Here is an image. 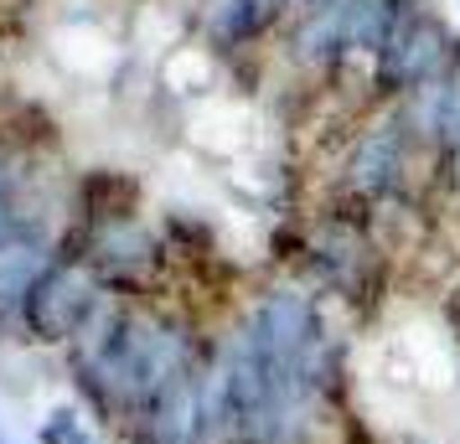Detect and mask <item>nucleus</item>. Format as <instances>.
<instances>
[{
	"instance_id": "7ed1b4c3",
	"label": "nucleus",
	"mask_w": 460,
	"mask_h": 444,
	"mask_svg": "<svg viewBox=\"0 0 460 444\" xmlns=\"http://www.w3.org/2000/svg\"><path fill=\"white\" fill-rule=\"evenodd\" d=\"M414 150H419V140L409 135V125H403V109L367 119L362 135L352 140V150H347V161H341V176H336V207L377 212L383 202H394L398 191L409 187Z\"/></svg>"
},
{
	"instance_id": "0eeeda50",
	"label": "nucleus",
	"mask_w": 460,
	"mask_h": 444,
	"mask_svg": "<svg viewBox=\"0 0 460 444\" xmlns=\"http://www.w3.org/2000/svg\"><path fill=\"white\" fill-rule=\"evenodd\" d=\"M290 52H295V63L315 67V73H332L347 57V37H341L336 5L332 11H305V22L295 26V37H290Z\"/></svg>"
},
{
	"instance_id": "f8f14e48",
	"label": "nucleus",
	"mask_w": 460,
	"mask_h": 444,
	"mask_svg": "<svg viewBox=\"0 0 460 444\" xmlns=\"http://www.w3.org/2000/svg\"><path fill=\"white\" fill-rule=\"evenodd\" d=\"M0 444H16V440H11V434H0Z\"/></svg>"
},
{
	"instance_id": "1a4fd4ad",
	"label": "nucleus",
	"mask_w": 460,
	"mask_h": 444,
	"mask_svg": "<svg viewBox=\"0 0 460 444\" xmlns=\"http://www.w3.org/2000/svg\"><path fill=\"white\" fill-rule=\"evenodd\" d=\"M259 22H264V5L259 0H212L208 5V26L223 47H243L259 31Z\"/></svg>"
},
{
	"instance_id": "9d476101",
	"label": "nucleus",
	"mask_w": 460,
	"mask_h": 444,
	"mask_svg": "<svg viewBox=\"0 0 460 444\" xmlns=\"http://www.w3.org/2000/svg\"><path fill=\"white\" fill-rule=\"evenodd\" d=\"M445 176H450V187L460 191V150H456V155H445Z\"/></svg>"
},
{
	"instance_id": "f257e3e1",
	"label": "nucleus",
	"mask_w": 460,
	"mask_h": 444,
	"mask_svg": "<svg viewBox=\"0 0 460 444\" xmlns=\"http://www.w3.org/2000/svg\"><path fill=\"white\" fill-rule=\"evenodd\" d=\"M63 254H78L93 269V279L109 295L125 300H161V279H166V238L150 228L140 212L129 217H109V222H88L73 228Z\"/></svg>"
},
{
	"instance_id": "20e7f679",
	"label": "nucleus",
	"mask_w": 460,
	"mask_h": 444,
	"mask_svg": "<svg viewBox=\"0 0 460 444\" xmlns=\"http://www.w3.org/2000/svg\"><path fill=\"white\" fill-rule=\"evenodd\" d=\"M456 52H460L456 31L439 22L424 0H409L403 16L394 22V31H388V42H383V52H377L373 88L383 99H409L419 88L439 83L456 63Z\"/></svg>"
},
{
	"instance_id": "423d86ee",
	"label": "nucleus",
	"mask_w": 460,
	"mask_h": 444,
	"mask_svg": "<svg viewBox=\"0 0 460 444\" xmlns=\"http://www.w3.org/2000/svg\"><path fill=\"white\" fill-rule=\"evenodd\" d=\"M409 0H336V16H341V37H347V52H383L394 22L403 16Z\"/></svg>"
},
{
	"instance_id": "39448f33",
	"label": "nucleus",
	"mask_w": 460,
	"mask_h": 444,
	"mask_svg": "<svg viewBox=\"0 0 460 444\" xmlns=\"http://www.w3.org/2000/svg\"><path fill=\"white\" fill-rule=\"evenodd\" d=\"M52 248L31 238H5L0 243V341H22V300L31 279L47 269Z\"/></svg>"
},
{
	"instance_id": "6e6552de",
	"label": "nucleus",
	"mask_w": 460,
	"mask_h": 444,
	"mask_svg": "<svg viewBox=\"0 0 460 444\" xmlns=\"http://www.w3.org/2000/svg\"><path fill=\"white\" fill-rule=\"evenodd\" d=\"M37 444H109V434L88 419L78 403H52L37 419Z\"/></svg>"
},
{
	"instance_id": "f03ea898",
	"label": "nucleus",
	"mask_w": 460,
	"mask_h": 444,
	"mask_svg": "<svg viewBox=\"0 0 460 444\" xmlns=\"http://www.w3.org/2000/svg\"><path fill=\"white\" fill-rule=\"evenodd\" d=\"M99 300H104V284L93 279L84 258L52 254L22 300V341L37 352H67L88 326V316L99 310Z\"/></svg>"
},
{
	"instance_id": "9b49d317",
	"label": "nucleus",
	"mask_w": 460,
	"mask_h": 444,
	"mask_svg": "<svg viewBox=\"0 0 460 444\" xmlns=\"http://www.w3.org/2000/svg\"><path fill=\"white\" fill-rule=\"evenodd\" d=\"M305 5H311V11H332L336 0H305Z\"/></svg>"
}]
</instances>
